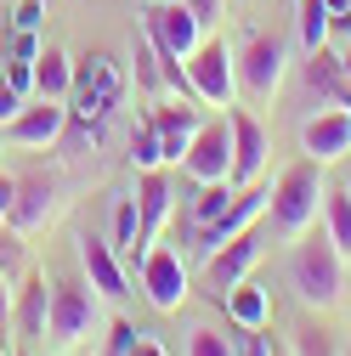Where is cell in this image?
Listing matches in <instances>:
<instances>
[{"mask_svg":"<svg viewBox=\"0 0 351 356\" xmlns=\"http://www.w3.org/2000/svg\"><path fill=\"white\" fill-rule=\"evenodd\" d=\"M340 63H345V74H351V51H345V57H340Z\"/></svg>","mask_w":351,"mask_h":356,"instance_id":"39","label":"cell"},{"mask_svg":"<svg viewBox=\"0 0 351 356\" xmlns=\"http://www.w3.org/2000/svg\"><path fill=\"white\" fill-rule=\"evenodd\" d=\"M97 323H102V294L85 277H57L52 283V311H46V334L57 345H74V339L91 334Z\"/></svg>","mask_w":351,"mask_h":356,"instance_id":"4","label":"cell"},{"mask_svg":"<svg viewBox=\"0 0 351 356\" xmlns=\"http://www.w3.org/2000/svg\"><path fill=\"white\" fill-rule=\"evenodd\" d=\"M148 124L159 130L164 159L182 164V153H187V142H193V130H198V108H193V97H182V102H159V108L148 113Z\"/></svg>","mask_w":351,"mask_h":356,"instance_id":"16","label":"cell"},{"mask_svg":"<svg viewBox=\"0 0 351 356\" xmlns=\"http://www.w3.org/2000/svg\"><path fill=\"white\" fill-rule=\"evenodd\" d=\"M6 85L23 97V91H34V57H23V63H12V74H6Z\"/></svg>","mask_w":351,"mask_h":356,"instance_id":"33","label":"cell"},{"mask_svg":"<svg viewBox=\"0 0 351 356\" xmlns=\"http://www.w3.org/2000/svg\"><path fill=\"white\" fill-rule=\"evenodd\" d=\"M57 198H63V175H57V170H23L6 220H12L17 232H40V227L57 215Z\"/></svg>","mask_w":351,"mask_h":356,"instance_id":"8","label":"cell"},{"mask_svg":"<svg viewBox=\"0 0 351 356\" xmlns=\"http://www.w3.org/2000/svg\"><path fill=\"white\" fill-rule=\"evenodd\" d=\"M79 272H85V283H91L102 300H125V294H130V277H125L119 249H114L108 238H97V232L79 238Z\"/></svg>","mask_w":351,"mask_h":356,"instance_id":"13","label":"cell"},{"mask_svg":"<svg viewBox=\"0 0 351 356\" xmlns=\"http://www.w3.org/2000/svg\"><path fill=\"white\" fill-rule=\"evenodd\" d=\"M17 108H23V97L12 91V85H0V124H6V119H12Z\"/></svg>","mask_w":351,"mask_h":356,"instance_id":"37","label":"cell"},{"mask_svg":"<svg viewBox=\"0 0 351 356\" xmlns=\"http://www.w3.org/2000/svg\"><path fill=\"white\" fill-rule=\"evenodd\" d=\"M323 209V175H318V159H300L289 164L278 181H272V198H267V215L278 232H306Z\"/></svg>","mask_w":351,"mask_h":356,"instance_id":"2","label":"cell"},{"mask_svg":"<svg viewBox=\"0 0 351 356\" xmlns=\"http://www.w3.org/2000/svg\"><path fill=\"white\" fill-rule=\"evenodd\" d=\"M6 323H12V283L0 277V328H6Z\"/></svg>","mask_w":351,"mask_h":356,"instance_id":"38","label":"cell"},{"mask_svg":"<svg viewBox=\"0 0 351 356\" xmlns=\"http://www.w3.org/2000/svg\"><path fill=\"white\" fill-rule=\"evenodd\" d=\"M136 334H142L136 323H125V317H114V323H108V356H125L130 345H136Z\"/></svg>","mask_w":351,"mask_h":356,"instance_id":"30","label":"cell"},{"mask_svg":"<svg viewBox=\"0 0 351 356\" xmlns=\"http://www.w3.org/2000/svg\"><path fill=\"white\" fill-rule=\"evenodd\" d=\"M170 204H176V193H170V175L164 170H142L136 175V209H142V249L164 232V220H170Z\"/></svg>","mask_w":351,"mask_h":356,"instance_id":"18","label":"cell"},{"mask_svg":"<svg viewBox=\"0 0 351 356\" xmlns=\"http://www.w3.org/2000/svg\"><path fill=\"white\" fill-rule=\"evenodd\" d=\"M233 68H238V91L244 97L272 102L278 85H283V74H289V46H283L278 34H249L244 46H238V57H233Z\"/></svg>","mask_w":351,"mask_h":356,"instance_id":"5","label":"cell"},{"mask_svg":"<svg viewBox=\"0 0 351 356\" xmlns=\"http://www.w3.org/2000/svg\"><path fill=\"white\" fill-rule=\"evenodd\" d=\"M142 34L153 40L164 57H182V63H187V51L204 40V23L182 6V0H153V6H148V29H142Z\"/></svg>","mask_w":351,"mask_h":356,"instance_id":"10","label":"cell"},{"mask_svg":"<svg viewBox=\"0 0 351 356\" xmlns=\"http://www.w3.org/2000/svg\"><path fill=\"white\" fill-rule=\"evenodd\" d=\"M300 243L289 249V283L306 305H334L340 289H345V254L334 249L329 232H295Z\"/></svg>","mask_w":351,"mask_h":356,"instance_id":"1","label":"cell"},{"mask_svg":"<svg viewBox=\"0 0 351 356\" xmlns=\"http://www.w3.org/2000/svg\"><path fill=\"white\" fill-rule=\"evenodd\" d=\"M187 85H193V97L204 108H233L238 102V68H233V51H227V40H215L204 34L198 46L187 51Z\"/></svg>","mask_w":351,"mask_h":356,"instance_id":"3","label":"cell"},{"mask_svg":"<svg viewBox=\"0 0 351 356\" xmlns=\"http://www.w3.org/2000/svg\"><path fill=\"white\" fill-rule=\"evenodd\" d=\"M227 124H233V187H249L267 170V124L238 102L227 108Z\"/></svg>","mask_w":351,"mask_h":356,"instance_id":"12","label":"cell"},{"mask_svg":"<svg viewBox=\"0 0 351 356\" xmlns=\"http://www.w3.org/2000/svg\"><path fill=\"white\" fill-rule=\"evenodd\" d=\"M125 356H170V350H164V345H159L153 334H136V345H130Z\"/></svg>","mask_w":351,"mask_h":356,"instance_id":"35","label":"cell"},{"mask_svg":"<svg viewBox=\"0 0 351 356\" xmlns=\"http://www.w3.org/2000/svg\"><path fill=\"white\" fill-rule=\"evenodd\" d=\"M300 79H306V97H318V102H329V108H334L351 74H345V63L323 46V51H306V74H300Z\"/></svg>","mask_w":351,"mask_h":356,"instance_id":"19","label":"cell"},{"mask_svg":"<svg viewBox=\"0 0 351 356\" xmlns=\"http://www.w3.org/2000/svg\"><path fill=\"white\" fill-rule=\"evenodd\" d=\"M187 356H238V345L221 334V328H193V339H187Z\"/></svg>","mask_w":351,"mask_h":356,"instance_id":"28","label":"cell"},{"mask_svg":"<svg viewBox=\"0 0 351 356\" xmlns=\"http://www.w3.org/2000/svg\"><path fill=\"white\" fill-rule=\"evenodd\" d=\"M233 193H238L233 181H198V193H193V209H187V215H193V227H210V220H215V215H221V209L233 204Z\"/></svg>","mask_w":351,"mask_h":356,"instance_id":"23","label":"cell"},{"mask_svg":"<svg viewBox=\"0 0 351 356\" xmlns=\"http://www.w3.org/2000/svg\"><path fill=\"white\" fill-rule=\"evenodd\" d=\"M34 91H40V97H52V102H63V97L74 91V63H68L63 46L34 51Z\"/></svg>","mask_w":351,"mask_h":356,"instance_id":"20","label":"cell"},{"mask_svg":"<svg viewBox=\"0 0 351 356\" xmlns=\"http://www.w3.org/2000/svg\"><path fill=\"white\" fill-rule=\"evenodd\" d=\"M0 277L6 283L23 277V232L12 227V220H0Z\"/></svg>","mask_w":351,"mask_h":356,"instance_id":"26","label":"cell"},{"mask_svg":"<svg viewBox=\"0 0 351 356\" xmlns=\"http://www.w3.org/2000/svg\"><path fill=\"white\" fill-rule=\"evenodd\" d=\"M182 6H187L204 29H210V23H221V0H182Z\"/></svg>","mask_w":351,"mask_h":356,"instance_id":"34","label":"cell"},{"mask_svg":"<svg viewBox=\"0 0 351 356\" xmlns=\"http://www.w3.org/2000/svg\"><path fill=\"white\" fill-rule=\"evenodd\" d=\"M108 243L142 254V209H136V198H119V209H114V238H108Z\"/></svg>","mask_w":351,"mask_h":356,"instance_id":"24","label":"cell"},{"mask_svg":"<svg viewBox=\"0 0 351 356\" xmlns=\"http://www.w3.org/2000/svg\"><path fill=\"white\" fill-rule=\"evenodd\" d=\"M142 294L153 300V311H182V300H187L182 249H164V243H148L142 249Z\"/></svg>","mask_w":351,"mask_h":356,"instance_id":"9","label":"cell"},{"mask_svg":"<svg viewBox=\"0 0 351 356\" xmlns=\"http://www.w3.org/2000/svg\"><path fill=\"white\" fill-rule=\"evenodd\" d=\"M221 300H227V317H233L238 328H267V311H272V305H267V289H260V283L244 277V283L227 289Z\"/></svg>","mask_w":351,"mask_h":356,"instance_id":"21","label":"cell"},{"mask_svg":"<svg viewBox=\"0 0 351 356\" xmlns=\"http://www.w3.org/2000/svg\"><path fill=\"white\" fill-rule=\"evenodd\" d=\"M57 136H63V102H52V97L17 108L0 124V142H12V147H52Z\"/></svg>","mask_w":351,"mask_h":356,"instance_id":"15","label":"cell"},{"mask_svg":"<svg viewBox=\"0 0 351 356\" xmlns=\"http://www.w3.org/2000/svg\"><path fill=\"white\" fill-rule=\"evenodd\" d=\"M345 193H351V181H345Z\"/></svg>","mask_w":351,"mask_h":356,"instance_id":"40","label":"cell"},{"mask_svg":"<svg viewBox=\"0 0 351 356\" xmlns=\"http://www.w3.org/2000/svg\"><path fill=\"white\" fill-rule=\"evenodd\" d=\"M12 193H17V175H6V170H0V220L12 215Z\"/></svg>","mask_w":351,"mask_h":356,"instance_id":"36","label":"cell"},{"mask_svg":"<svg viewBox=\"0 0 351 356\" xmlns=\"http://www.w3.org/2000/svg\"><path fill=\"white\" fill-rule=\"evenodd\" d=\"M295 356H334V339L323 328H300L295 334Z\"/></svg>","mask_w":351,"mask_h":356,"instance_id":"29","label":"cell"},{"mask_svg":"<svg viewBox=\"0 0 351 356\" xmlns=\"http://www.w3.org/2000/svg\"><path fill=\"white\" fill-rule=\"evenodd\" d=\"M267 198H272V187H260V181H249V187H238L233 193V204L210 220V227H198V249L210 254V249H221L227 238H238L244 227H255V220H267Z\"/></svg>","mask_w":351,"mask_h":356,"instance_id":"11","label":"cell"},{"mask_svg":"<svg viewBox=\"0 0 351 356\" xmlns=\"http://www.w3.org/2000/svg\"><path fill=\"white\" fill-rule=\"evenodd\" d=\"M300 147H306V159H318V164H334V159H345L351 153V108H323V113H312L300 124Z\"/></svg>","mask_w":351,"mask_h":356,"instance_id":"14","label":"cell"},{"mask_svg":"<svg viewBox=\"0 0 351 356\" xmlns=\"http://www.w3.org/2000/svg\"><path fill=\"white\" fill-rule=\"evenodd\" d=\"M260 243H267V227H244L238 238H227L221 249H210L204 254V283H210V294H227V289H238L249 272H255V260H260Z\"/></svg>","mask_w":351,"mask_h":356,"instance_id":"7","label":"cell"},{"mask_svg":"<svg viewBox=\"0 0 351 356\" xmlns=\"http://www.w3.org/2000/svg\"><path fill=\"white\" fill-rule=\"evenodd\" d=\"M40 17H46V0H23V6H17V34H34Z\"/></svg>","mask_w":351,"mask_h":356,"instance_id":"31","label":"cell"},{"mask_svg":"<svg viewBox=\"0 0 351 356\" xmlns=\"http://www.w3.org/2000/svg\"><path fill=\"white\" fill-rule=\"evenodd\" d=\"M130 159H136L142 170H159V164H164V147H159V130H153L148 119L136 124V136H130Z\"/></svg>","mask_w":351,"mask_h":356,"instance_id":"27","label":"cell"},{"mask_svg":"<svg viewBox=\"0 0 351 356\" xmlns=\"http://www.w3.org/2000/svg\"><path fill=\"white\" fill-rule=\"evenodd\" d=\"M238 356H272V334L267 328H244V350Z\"/></svg>","mask_w":351,"mask_h":356,"instance_id":"32","label":"cell"},{"mask_svg":"<svg viewBox=\"0 0 351 356\" xmlns=\"http://www.w3.org/2000/svg\"><path fill=\"white\" fill-rule=\"evenodd\" d=\"M182 170L193 181H233V124H227V113L221 119H198L193 142L182 153Z\"/></svg>","mask_w":351,"mask_h":356,"instance_id":"6","label":"cell"},{"mask_svg":"<svg viewBox=\"0 0 351 356\" xmlns=\"http://www.w3.org/2000/svg\"><path fill=\"white\" fill-rule=\"evenodd\" d=\"M300 46L306 51L329 46V0H300Z\"/></svg>","mask_w":351,"mask_h":356,"instance_id":"25","label":"cell"},{"mask_svg":"<svg viewBox=\"0 0 351 356\" xmlns=\"http://www.w3.org/2000/svg\"><path fill=\"white\" fill-rule=\"evenodd\" d=\"M46 311H52V283L46 277H17V289H12V323H17V334L23 339H40V334H46Z\"/></svg>","mask_w":351,"mask_h":356,"instance_id":"17","label":"cell"},{"mask_svg":"<svg viewBox=\"0 0 351 356\" xmlns=\"http://www.w3.org/2000/svg\"><path fill=\"white\" fill-rule=\"evenodd\" d=\"M323 232H329L334 249L351 260V193H345V187H323Z\"/></svg>","mask_w":351,"mask_h":356,"instance_id":"22","label":"cell"}]
</instances>
